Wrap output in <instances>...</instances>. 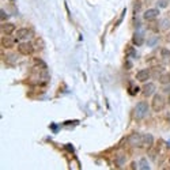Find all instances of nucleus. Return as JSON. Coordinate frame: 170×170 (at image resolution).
<instances>
[{
  "instance_id": "nucleus-22",
  "label": "nucleus",
  "mask_w": 170,
  "mask_h": 170,
  "mask_svg": "<svg viewBox=\"0 0 170 170\" xmlns=\"http://www.w3.org/2000/svg\"><path fill=\"white\" fill-rule=\"evenodd\" d=\"M167 6V0H161L159 1V7H166Z\"/></svg>"
},
{
  "instance_id": "nucleus-24",
  "label": "nucleus",
  "mask_w": 170,
  "mask_h": 170,
  "mask_svg": "<svg viewBox=\"0 0 170 170\" xmlns=\"http://www.w3.org/2000/svg\"><path fill=\"white\" fill-rule=\"evenodd\" d=\"M125 67H127V70H129V68H131V63L127 61V63H125Z\"/></svg>"
},
{
  "instance_id": "nucleus-20",
  "label": "nucleus",
  "mask_w": 170,
  "mask_h": 170,
  "mask_svg": "<svg viewBox=\"0 0 170 170\" xmlns=\"http://www.w3.org/2000/svg\"><path fill=\"white\" fill-rule=\"evenodd\" d=\"M124 16H125V8H124V10H123V12H121V15H120V18L117 19V22H116V25H114V26H116V27H117V26H120L121 21H123V19H124Z\"/></svg>"
},
{
  "instance_id": "nucleus-13",
  "label": "nucleus",
  "mask_w": 170,
  "mask_h": 170,
  "mask_svg": "<svg viewBox=\"0 0 170 170\" xmlns=\"http://www.w3.org/2000/svg\"><path fill=\"white\" fill-rule=\"evenodd\" d=\"M16 36H18L19 39H26L30 37V32H29L27 29H19L18 32H16Z\"/></svg>"
},
{
  "instance_id": "nucleus-1",
  "label": "nucleus",
  "mask_w": 170,
  "mask_h": 170,
  "mask_svg": "<svg viewBox=\"0 0 170 170\" xmlns=\"http://www.w3.org/2000/svg\"><path fill=\"white\" fill-rule=\"evenodd\" d=\"M148 114V103L146 101H140L136 103V106L133 109V117L136 120H143L146 116Z\"/></svg>"
},
{
  "instance_id": "nucleus-25",
  "label": "nucleus",
  "mask_w": 170,
  "mask_h": 170,
  "mask_svg": "<svg viewBox=\"0 0 170 170\" xmlns=\"http://www.w3.org/2000/svg\"><path fill=\"white\" fill-rule=\"evenodd\" d=\"M166 41H167V42H170V33H169V34H167V36H166Z\"/></svg>"
},
{
  "instance_id": "nucleus-3",
  "label": "nucleus",
  "mask_w": 170,
  "mask_h": 170,
  "mask_svg": "<svg viewBox=\"0 0 170 170\" xmlns=\"http://www.w3.org/2000/svg\"><path fill=\"white\" fill-rule=\"evenodd\" d=\"M128 144L132 147H140L143 146V136L140 133H132L128 136Z\"/></svg>"
},
{
  "instance_id": "nucleus-6",
  "label": "nucleus",
  "mask_w": 170,
  "mask_h": 170,
  "mask_svg": "<svg viewBox=\"0 0 170 170\" xmlns=\"http://www.w3.org/2000/svg\"><path fill=\"white\" fill-rule=\"evenodd\" d=\"M150 76H151L150 70H140V71L136 74V79H138L139 82H147L150 79Z\"/></svg>"
},
{
  "instance_id": "nucleus-4",
  "label": "nucleus",
  "mask_w": 170,
  "mask_h": 170,
  "mask_svg": "<svg viewBox=\"0 0 170 170\" xmlns=\"http://www.w3.org/2000/svg\"><path fill=\"white\" fill-rule=\"evenodd\" d=\"M18 50H19V53L27 56V55H32L33 53L34 46H33L30 42H22V44H19V45H18Z\"/></svg>"
},
{
  "instance_id": "nucleus-12",
  "label": "nucleus",
  "mask_w": 170,
  "mask_h": 170,
  "mask_svg": "<svg viewBox=\"0 0 170 170\" xmlns=\"http://www.w3.org/2000/svg\"><path fill=\"white\" fill-rule=\"evenodd\" d=\"M161 57H162L163 63L170 64V50L169 49H166V48L161 49Z\"/></svg>"
},
{
  "instance_id": "nucleus-18",
  "label": "nucleus",
  "mask_w": 170,
  "mask_h": 170,
  "mask_svg": "<svg viewBox=\"0 0 170 170\" xmlns=\"http://www.w3.org/2000/svg\"><path fill=\"white\" fill-rule=\"evenodd\" d=\"M139 165H140V169H146V170H148L150 169V166H148V163H147V161L144 159V158H142L140 159V162H139Z\"/></svg>"
},
{
  "instance_id": "nucleus-8",
  "label": "nucleus",
  "mask_w": 170,
  "mask_h": 170,
  "mask_svg": "<svg viewBox=\"0 0 170 170\" xmlns=\"http://www.w3.org/2000/svg\"><path fill=\"white\" fill-rule=\"evenodd\" d=\"M155 90L156 89H155V85H154V83H146L142 91H143V95L144 97H150L155 93Z\"/></svg>"
},
{
  "instance_id": "nucleus-17",
  "label": "nucleus",
  "mask_w": 170,
  "mask_h": 170,
  "mask_svg": "<svg viewBox=\"0 0 170 170\" xmlns=\"http://www.w3.org/2000/svg\"><path fill=\"white\" fill-rule=\"evenodd\" d=\"M140 8H142V3L139 1V0H136V1H133V7H132V10H133V15H136L140 11Z\"/></svg>"
},
{
  "instance_id": "nucleus-16",
  "label": "nucleus",
  "mask_w": 170,
  "mask_h": 170,
  "mask_svg": "<svg viewBox=\"0 0 170 170\" xmlns=\"http://www.w3.org/2000/svg\"><path fill=\"white\" fill-rule=\"evenodd\" d=\"M159 82L162 85H169L170 83V74H162L159 76Z\"/></svg>"
},
{
  "instance_id": "nucleus-9",
  "label": "nucleus",
  "mask_w": 170,
  "mask_h": 170,
  "mask_svg": "<svg viewBox=\"0 0 170 170\" xmlns=\"http://www.w3.org/2000/svg\"><path fill=\"white\" fill-rule=\"evenodd\" d=\"M14 30H15L14 23H3V25H1V32H3L6 36H10L11 33H14Z\"/></svg>"
},
{
  "instance_id": "nucleus-2",
  "label": "nucleus",
  "mask_w": 170,
  "mask_h": 170,
  "mask_svg": "<svg viewBox=\"0 0 170 170\" xmlns=\"http://www.w3.org/2000/svg\"><path fill=\"white\" fill-rule=\"evenodd\" d=\"M165 105H166V102H165L163 95H161V94H155L154 98H152V102H151L152 110H154V112H162L163 108H165Z\"/></svg>"
},
{
  "instance_id": "nucleus-11",
  "label": "nucleus",
  "mask_w": 170,
  "mask_h": 170,
  "mask_svg": "<svg viewBox=\"0 0 170 170\" xmlns=\"http://www.w3.org/2000/svg\"><path fill=\"white\" fill-rule=\"evenodd\" d=\"M15 45V39H11V38H8V37H3L1 38V46L3 48H12V46Z\"/></svg>"
},
{
  "instance_id": "nucleus-15",
  "label": "nucleus",
  "mask_w": 170,
  "mask_h": 170,
  "mask_svg": "<svg viewBox=\"0 0 170 170\" xmlns=\"http://www.w3.org/2000/svg\"><path fill=\"white\" fill-rule=\"evenodd\" d=\"M114 163H116L117 167H121V166H123V165L125 163V155H124V154H118V155H116Z\"/></svg>"
},
{
  "instance_id": "nucleus-26",
  "label": "nucleus",
  "mask_w": 170,
  "mask_h": 170,
  "mask_svg": "<svg viewBox=\"0 0 170 170\" xmlns=\"http://www.w3.org/2000/svg\"><path fill=\"white\" fill-rule=\"evenodd\" d=\"M169 101H170V98H169Z\"/></svg>"
},
{
  "instance_id": "nucleus-21",
  "label": "nucleus",
  "mask_w": 170,
  "mask_h": 170,
  "mask_svg": "<svg viewBox=\"0 0 170 170\" xmlns=\"http://www.w3.org/2000/svg\"><path fill=\"white\" fill-rule=\"evenodd\" d=\"M125 55H127V56H135V50H133V48H128V49L125 50Z\"/></svg>"
},
{
  "instance_id": "nucleus-5",
  "label": "nucleus",
  "mask_w": 170,
  "mask_h": 170,
  "mask_svg": "<svg viewBox=\"0 0 170 170\" xmlns=\"http://www.w3.org/2000/svg\"><path fill=\"white\" fill-rule=\"evenodd\" d=\"M158 15H159V11L156 8H150L143 14V18H144V21H154Z\"/></svg>"
},
{
  "instance_id": "nucleus-7",
  "label": "nucleus",
  "mask_w": 170,
  "mask_h": 170,
  "mask_svg": "<svg viewBox=\"0 0 170 170\" xmlns=\"http://www.w3.org/2000/svg\"><path fill=\"white\" fill-rule=\"evenodd\" d=\"M132 42H133L135 46H142L143 42H144V36H143L142 33L138 30L136 33H133V37H132Z\"/></svg>"
},
{
  "instance_id": "nucleus-10",
  "label": "nucleus",
  "mask_w": 170,
  "mask_h": 170,
  "mask_svg": "<svg viewBox=\"0 0 170 170\" xmlns=\"http://www.w3.org/2000/svg\"><path fill=\"white\" fill-rule=\"evenodd\" d=\"M33 63H34L36 68H39V70H46V68H48L46 63L42 59H39V57H34V59H33Z\"/></svg>"
},
{
  "instance_id": "nucleus-14",
  "label": "nucleus",
  "mask_w": 170,
  "mask_h": 170,
  "mask_svg": "<svg viewBox=\"0 0 170 170\" xmlns=\"http://www.w3.org/2000/svg\"><path fill=\"white\" fill-rule=\"evenodd\" d=\"M152 143H154V138H152V135L146 133L144 136H143V146H146V147H151Z\"/></svg>"
},
{
  "instance_id": "nucleus-19",
  "label": "nucleus",
  "mask_w": 170,
  "mask_h": 170,
  "mask_svg": "<svg viewBox=\"0 0 170 170\" xmlns=\"http://www.w3.org/2000/svg\"><path fill=\"white\" fill-rule=\"evenodd\" d=\"M169 27H170V21L169 19H163V21L161 22V29L165 30V29H169Z\"/></svg>"
},
{
  "instance_id": "nucleus-23",
  "label": "nucleus",
  "mask_w": 170,
  "mask_h": 170,
  "mask_svg": "<svg viewBox=\"0 0 170 170\" xmlns=\"http://www.w3.org/2000/svg\"><path fill=\"white\" fill-rule=\"evenodd\" d=\"M6 18H7V15H6V12L1 10V21H3V19H6Z\"/></svg>"
}]
</instances>
